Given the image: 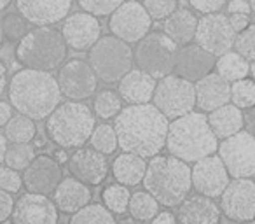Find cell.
Segmentation results:
<instances>
[{
    "label": "cell",
    "instance_id": "1",
    "mask_svg": "<svg viewBox=\"0 0 255 224\" xmlns=\"http://www.w3.org/2000/svg\"><path fill=\"white\" fill-rule=\"evenodd\" d=\"M170 119L154 103L128 105L117 114L114 126L124 153L154 158L166 147Z\"/></svg>",
    "mask_w": 255,
    "mask_h": 224
},
{
    "label": "cell",
    "instance_id": "2",
    "mask_svg": "<svg viewBox=\"0 0 255 224\" xmlns=\"http://www.w3.org/2000/svg\"><path fill=\"white\" fill-rule=\"evenodd\" d=\"M61 88L51 72L23 68L11 77L7 100L19 114L35 121L47 119L61 103Z\"/></svg>",
    "mask_w": 255,
    "mask_h": 224
},
{
    "label": "cell",
    "instance_id": "3",
    "mask_svg": "<svg viewBox=\"0 0 255 224\" xmlns=\"http://www.w3.org/2000/svg\"><path fill=\"white\" fill-rule=\"evenodd\" d=\"M143 188L149 191L163 207H180L191 195L192 168L187 161L173 156L150 158L147 174L143 179Z\"/></svg>",
    "mask_w": 255,
    "mask_h": 224
},
{
    "label": "cell",
    "instance_id": "4",
    "mask_svg": "<svg viewBox=\"0 0 255 224\" xmlns=\"http://www.w3.org/2000/svg\"><path fill=\"white\" fill-rule=\"evenodd\" d=\"M219 139L203 112H189L170 123L166 149L170 154L196 163L219 151Z\"/></svg>",
    "mask_w": 255,
    "mask_h": 224
},
{
    "label": "cell",
    "instance_id": "5",
    "mask_svg": "<svg viewBox=\"0 0 255 224\" xmlns=\"http://www.w3.org/2000/svg\"><path fill=\"white\" fill-rule=\"evenodd\" d=\"M96 128V114L84 102L68 100L47 118L46 133L60 149H79L91 140Z\"/></svg>",
    "mask_w": 255,
    "mask_h": 224
},
{
    "label": "cell",
    "instance_id": "6",
    "mask_svg": "<svg viewBox=\"0 0 255 224\" xmlns=\"http://www.w3.org/2000/svg\"><path fill=\"white\" fill-rule=\"evenodd\" d=\"M68 44L61 30L37 26L16 46V60L21 67L33 70H56L67 61Z\"/></svg>",
    "mask_w": 255,
    "mask_h": 224
},
{
    "label": "cell",
    "instance_id": "7",
    "mask_svg": "<svg viewBox=\"0 0 255 224\" xmlns=\"http://www.w3.org/2000/svg\"><path fill=\"white\" fill-rule=\"evenodd\" d=\"M88 61L100 81L112 84L119 82L128 72L133 70L135 49L119 37L103 35L88 51Z\"/></svg>",
    "mask_w": 255,
    "mask_h": 224
},
{
    "label": "cell",
    "instance_id": "8",
    "mask_svg": "<svg viewBox=\"0 0 255 224\" xmlns=\"http://www.w3.org/2000/svg\"><path fill=\"white\" fill-rule=\"evenodd\" d=\"M180 46L164 32H150L135 47V63L156 79L175 72Z\"/></svg>",
    "mask_w": 255,
    "mask_h": 224
},
{
    "label": "cell",
    "instance_id": "9",
    "mask_svg": "<svg viewBox=\"0 0 255 224\" xmlns=\"http://www.w3.org/2000/svg\"><path fill=\"white\" fill-rule=\"evenodd\" d=\"M152 103L168 119H178L196 107V84L178 74L159 79Z\"/></svg>",
    "mask_w": 255,
    "mask_h": 224
},
{
    "label": "cell",
    "instance_id": "10",
    "mask_svg": "<svg viewBox=\"0 0 255 224\" xmlns=\"http://www.w3.org/2000/svg\"><path fill=\"white\" fill-rule=\"evenodd\" d=\"M150 26H152V16L138 0H126L119 9L110 14L109 19L110 33L126 40L128 44L140 42L150 33Z\"/></svg>",
    "mask_w": 255,
    "mask_h": 224
},
{
    "label": "cell",
    "instance_id": "11",
    "mask_svg": "<svg viewBox=\"0 0 255 224\" xmlns=\"http://www.w3.org/2000/svg\"><path fill=\"white\" fill-rule=\"evenodd\" d=\"M219 156L226 163L233 179L255 177V135L243 132L222 140L219 146Z\"/></svg>",
    "mask_w": 255,
    "mask_h": 224
},
{
    "label": "cell",
    "instance_id": "12",
    "mask_svg": "<svg viewBox=\"0 0 255 224\" xmlns=\"http://www.w3.org/2000/svg\"><path fill=\"white\" fill-rule=\"evenodd\" d=\"M58 82H60L63 96H67L68 100L82 102L95 95L98 88V75L93 70L89 61L74 58V60L65 61L60 67Z\"/></svg>",
    "mask_w": 255,
    "mask_h": 224
},
{
    "label": "cell",
    "instance_id": "13",
    "mask_svg": "<svg viewBox=\"0 0 255 224\" xmlns=\"http://www.w3.org/2000/svg\"><path fill=\"white\" fill-rule=\"evenodd\" d=\"M236 35L238 33L231 25L229 16L213 12V14H205L203 18H199L196 44H199L219 58L234 49Z\"/></svg>",
    "mask_w": 255,
    "mask_h": 224
},
{
    "label": "cell",
    "instance_id": "14",
    "mask_svg": "<svg viewBox=\"0 0 255 224\" xmlns=\"http://www.w3.org/2000/svg\"><path fill=\"white\" fill-rule=\"evenodd\" d=\"M220 209L233 223L255 221V182L254 179H234L220 196Z\"/></svg>",
    "mask_w": 255,
    "mask_h": 224
},
{
    "label": "cell",
    "instance_id": "15",
    "mask_svg": "<svg viewBox=\"0 0 255 224\" xmlns=\"http://www.w3.org/2000/svg\"><path fill=\"white\" fill-rule=\"evenodd\" d=\"M231 184V174L222 158L212 154L196 161L192 167V186L199 195L217 198L222 196Z\"/></svg>",
    "mask_w": 255,
    "mask_h": 224
},
{
    "label": "cell",
    "instance_id": "16",
    "mask_svg": "<svg viewBox=\"0 0 255 224\" xmlns=\"http://www.w3.org/2000/svg\"><path fill=\"white\" fill-rule=\"evenodd\" d=\"M60 209L47 195L26 191L16 202L12 224H58Z\"/></svg>",
    "mask_w": 255,
    "mask_h": 224
},
{
    "label": "cell",
    "instance_id": "17",
    "mask_svg": "<svg viewBox=\"0 0 255 224\" xmlns=\"http://www.w3.org/2000/svg\"><path fill=\"white\" fill-rule=\"evenodd\" d=\"M68 170L79 181L89 186H100L105 182L109 175L110 165L107 154L100 153L95 147H79L70 154L68 160Z\"/></svg>",
    "mask_w": 255,
    "mask_h": 224
},
{
    "label": "cell",
    "instance_id": "18",
    "mask_svg": "<svg viewBox=\"0 0 255 224\" xmlns=\"http://www.w3.org/2000/svg\"><path fill=\"white\" fill-rule=\"evenodd\" d=\"M23 181H25V188L30 193H39V195L47 196L54 195L60 182L63 181L61 163L56 158L39 154L30 163V167L23 170Z\"/></svg>",
    "mask_w": 255,
    "mask_h": 224
},
{
    "label": "cell",
    "instance_id": "19",
    "mask_svg": "<svg viewBox=\"0 0 255 224\" xmlns=\"http://www.w3.org/2000/svg\"><path fill=\"white\" fill-rule=\"evenodd\" d=\"M61 33L68 47L74 51H89L102 39V25L98 16L89 12H74L61 25Z\"/></svg>",
    "mask_w": 255,
    "mask_h": 224
},
{
    "label": "cell",
    "instance_id": "20",
    "mask_svg": "<svg viewBox=\"0 0 255 224\" xmlns=\"http://www.w3.org/2000/svg\"><path fill=\"white\" fill-rule=\"evenodd\" d=\"M74 0H16L18 12L35 26H51L70 16Z\"/></svg>",
    "mask_w": 255,
    "mask_h": 224
},
{
    "label": "cell",
    "instance_id": "21",
    "mask_svg": "<svg viewBox=\"0 0 255 224\" xmlns=\"http://www.w3.org/2000/svg\"><path fill=\"white\" fill-rule=\"evenodd\" d=\"M217 67V56L201 47L199 44H187L182 46L178 51L177 67L175 74L182 75L192 82H198L199 79L212 74Z\"/></svg>",
    "mask_w": 255,
    "mask_h": 224
},
{
    "label": "cell",
    "instance_id": "22",
    "mask_svg": "<svg viewBox=\"0 0 255 224\" xmlns=\"http://www.w3.org/2000/svg\"><path fill=\"white\" fill-rule=\"evenodd\" d=\"M231 103V82L217 72L196 82V107L201 112H213L219 107Z\"/></svg>",
    "mask_w": 255,
    "mask_h": 224
},
{
    "label": "cell",
    "instance_id": "23",
    "mask_svg": "<svg viewBox=\"0 0 255 224\" xmlns=\"http://www.w3.org/2000/svg\"><path fill=\"white\" fill-rule=\"evenodd\" d=\"M178 224H220L222 209L215 198L205 195L189 196L177 210Z\"/></svg>",
    "mask_w": 255,
    "mask_h": 224
},
{
    "label": "cell",
    "instance_id": "24",
    "mask_svg": "<svg viewBox=\"0 0 255 224\" xmlns=\"http://www.w3.org/2000/svg\"><path fill=\"white\" fill-rule=\"evenodd\" d=\"M157 82L156 77L147 74L142 68H133L128 72L117 84V91L123 100L129 105H140V103H150L156 93Z\"/></svg>",
    "mask_w": 255,
    "mask_h": 224
},
{
    "label": "cell",
    "instance_id": "25",
    "mask_svg": "<svg viewBox=\"0 0 255 224\" xmlns=\"http://www.w3.org/2000/svg\"><path fill=\"white\" fill-rule=\"evenodd\" d=\"M91 189H89V184L79 181L74 175H68V177H63V181L60 182V186L54 191V203L60 209V212L67 214H75L81 209H84L86 205L91 203Z\"/></svg>",
    "mask_w": 255,
    "mask_h": 224
},
{
    "label": "cell",
    "instance_id": "26",
    "mask_svg": "<svg viewBox=\"0 0 255 224\" xmlns=\"http://www.w3.org/2000/svg\"><path fill=\"white\" fill-rule=\"evenodd\" d=\"M208 123L217 139L226 140L245 128V112L234 103H227L213 112H208Z\"/></svg>",
    "mask_w": 255,
    "mask_h": 224
},
{
    "label": "cell",
    "instance_id": "27",
    "mask_svg": "<svg viewBox=\"0 0 255 224\" xmlns=\"http://www.w3.org/2000/svg\"><path fill=\"white\" fill-rule=\"evenodd\" d=\"M198 23L199 19L196 18L194 12L182 7L177 9L173 14H170L164 19L163 32L182 47L187 46V44H192V40H196Z\"/></svg>",
    "mask_w": 255,
    "mask_h": 224
},
{
    "label": "cell",
    "instance_id": "28",
    "mask_svg": "<svg viewBox=\"0 0 255 224\" xmlns=\"http://www.w3.org/2000/svg\"><path fill=\"white\" fill-rule=\"evenodd\" d=\"M147 167L149 163H145V158L133 153H123L114 160L112 175L119 184L131 188V186H138L140 182H143Z\"/></svg>",
    "mask_w": 255,
    "mask_h": 224
},
{
    "label": "cell",
    "instance_id": "29",
    "mask_svg": "<svg viewBox=\"0 0 255 224\" xmlns=\"http://www.w3.org/2000/svg\"><path fill=\"white\" fill-rule=\"evenodd\" d=\"M217 74H220L227 82H236L241 79L248 77L252 70L250 61L245 56H241L238 51H229V53L222 54V56L217 58Z\"/></svg>",
    "mask_w": 255,
    "mask_h": 224
},
{
    "label": "cell",
    "instance_id": "30",
    "mask_svg": "<svg viewBox=\"0 0 255 224\" xmlns=\"http://www.w3.org/2000/svg\"><path fill=\"white\" fill-rule=\"evenodd\" d=\"M4 135L7 137L11 144H30L37 137L35 119L25 114H16L4 126Z\"/></svg>",
    "mask_w": 255,
    "mask_h": 224
},
{
    "label": "cell",
    "instance_id": "31",
    "mask_svg": "<svg viewBox=\"0 0 255 224\" xmlns=\"http://www.w3.org/2000/svg\"><path fill=\"white\" fill-rule=\"evenodd\" d=\"M159 205L161 203L149 191H138L131 195L128 212H129L131 217H135V219L147 223V221H152L159 214Z\"/></svg>",
    "mask_w": 255,
    "mask_h": 224
},
{
    "label": "cell",
    "instance_id": "32",
    "mask_svg": "<svg viewBox=\"0 0 255 224\" xmlns=\"http://www.w3.org/2000/svg\"><path fill=\"white\" fill-rule=\"evenodd\" d=\"M93 110L98 118L105 119V121L117 118V114L123 110V96L119 95V91H114V89H102L93 98Z\"/></svg>",
    "mask_w": 255,
    "mask_h": 224
},
{
    "label": "cell",
    "instance_id": "33",
    "mask_svg": "<svg viewBox=\"0 0 255 224\" xmlns=\"http://www.w3.org/2000/svg\"><path fill=\"white\" fill-rule=\"evenodd\" d=\"M68 224H117L114 212L105 205L100 203H89L79 212L72 214Z\"/></svg>",
    "mask_w": 255,
    "mask_h": 224
},
{
    "label": "cell",
    "instance_id": "34",
    "mask_svg": "<svg viewBox=\"0 0 255 224\" xmlns=\"http://www.w3.org/2000/svg\"><path fill=\"white\" fill-rule=\"evenodd\" d=\"M35 147L30 144H11L5 153V156L2 158V165L14 168V170H26L30 167L33 160H35Z\"/></svg>",
    "mask_w": 255,
    "mask_h": 224
},
{
    "label": "cell",
    "instance_id": "35",
    "mask_svg": "<svg viewBox=\"0 0 255 224\" xmlns=\"http://www.w3.org/2000/svg\"><path fill=\"white\" fill-rule=\"evenodd\" d=\"M103 205L114 214H124L129 207V200H131V193L124 184H110L103 189L102 193Z\"/></svg>",
    "mask_w": 255,
    "mask_h": 224
},
{
    "label": "cell",
    "instance_id": "36",
    "mask_svg": "<svg viewBox=\"0 0 255 224\" xmlns=\"http://www.w3.org/2000/svg\"><path fill=\"white\" fill-rule=\"evenodd\" d=\"M91 146L98 149L103 154H112L119 147V137H117L116 126L109 125V123H102L95 128L91 135Z\"/></svg>",
    "mask_w": 255,
    "mask_h": 224
},
{
    "label": "cell",
    "instance_id": "37",
    "mask_svg": "<svg viewBox=\"0 0 255 224\" xmlns=\"http://www.w3.org/2000/svg\"><path fill=\"white\" fill-rule=\"evenodd\" d=\"M231 103L247 110L255 105V81L254 77H245L231 84Z\"/></svg>",
    "mask_w": 255,
    "mask_h": 224
},
{
    "label": "cell",
    "instance_id": "38",
    "mask_svg": "<svg viewBox=\"0 0 255 224\" xmlns=\"http://www.w3.org/2000/svg\"><path fill=\"white\" fill-rule=\"evenodd\" d=\"M28 32V19L19 12H7L2 19V35L9 42H19Z\"/></svg>",
    "mask_w": 255,
    "mask_h": 224
},
{
    "label": "cell",
    "instance_id": "39",
    "mask_svg": "<svg viewBox=\"0 0 255 224\" xmlns=\"http://www.w3.org/2000/svg\"><path fill=\"white\" fill-rule=\"evenodd\" d=\"M126 0H77L79 7L82 11L95 14L98 18L103 16H110L116 9H119Z\"/></svg>",
    "mask_w": 255,
    "mask_h": 224
},
{
    "label": "cell",
    "instance_id": "40",
    "mask_svg": "<svg viewBox=\"0 0 255 224\" xmlns=\"http://www.w3.org/2000/svg\"><path fill=\"white\" fill-rule=\"evenodd\" d=\"M234 51H238L248 61H255V25H250L247 30L238 33Z\"/></svg>",
    "mask_w": 255,
    "mask_h": 224
},
{
    "label": "cell",
    "instance_id": "41",
    "mask_svg": "<svg viewBox=\"0 0 255 224\" xmlns=\"http://www.w3.org/2000/svg\"><path fill=\"white\" fill-rule=\"evenodd\" d=\"M142 4L156 21H164L170 14L177 11V0H142Z\"/></svg>",
    "mask_w": 255,
    "mask_h": 224
},
{
    "label": "cell",
    "instance_id": "42",
    "mask_svg": "<svg viewBox=\"0 0 255 224\" xmlns=\"http://www.w3.org/2000/svg\"><path fill=\"white\" fill-rule=\"evenodd\" d=\"M0 186L4 191L14 195L25 186V181H23V175L18 174V170L7 167V165H2V168H0Z\"/></svg>",
    "mask_w": 255,
    "mask_h": 224
},
{
    "label": "cell",
    "instance_id": "43",
    "mask_svg": "<svg viewBox=\"0 0 255 224\" xmlns=\"http://www.w3.org/2000/svg\"><path fill=\"white\" fill-rule=\"evenodd\" d=\"M191 5L196 9L198 12L203 14H213V12H219L220 9L226 4H229L227 0H189Z\"/></svg>",
    "mask_w": 255,
    "mask_h": 224
},
{
    "label": "cell",
    "instance_id": "44",
    "mask_svg": "<svg viewBox=\"0 0 255 224\" xmlns=\"http://www.w3.org/2000/svg\"><path fill=\"white\" fill-rule=\"evenodd\" d=\"M0 203H2V209H0V223L5 224L9 219H12V214H14V198L11 196V193L7 191H0Z\"/></svg>",
    "mask_w": 255,
    "mask_h": 224
},
{
    "label": "cell",
    "instance_id": "45",
    "mask_svg": "<svg viewBox=\"0 0 255 224\" xmlns=\"http://www.w3.org/2000/svg\"><path fill=\"white\" fill-rule=\"evenodd\" d=\"M227 11L229 14H250V0H229Z\"/></svg>",
    "mask_w": 255,
    "mask_h": 224
},
{
    "label": "cell",
    "instance_id": "46",
    "mask_svg": "<svg viewBox=\"0 0 255 224\" xmlns=\"http://www.w3.org/2000/svg\"><path fill=\"white\" fill-rule=\"evenodd\" d=\"M14 107H12V103L9 102V100H2L0 102V125L2 126H5L9 121H11L12 118H14Z\"/></svg>",
    "mask_w": 255,
    "mask_h": 224
},
{
    "label": "cell",
    "instance_id": "47",
    "mask_svg": "<svg viewBox=\"0 0 255 224\" xmlns=\"http://www.w3.org/2000/svg\"><path fill=\"white\" fill-rule=\"evenodd\" d=\"M229 21H231V25H233V28L236 30V33H240L250 26V16L248 14H231Z\"/></svg>",
    "mask_w": 255,
    "mask_h": 224
},
{
    "label": "cell",
    "instance_id": "48",
    "mask_svg": "<svg viewBox=\"0 0 255 224\" xmlns=\"http://www.w3.org/2000/svg\"><path fill=\"white\" fill-rule=\"evenodd\" d=\"M150 223L152 224H178V219H177V216L171 212H159Z\"/></svg>",
    "mask_w": 255,
    "mask_h": 224
},
{
    "label": "cell",
    "instance_id": "49",
    "mask_svg": "<svg viewBox=\"0 0 255 224\" xmlns=\"http://www.w3.org/2000/svg\"><path fill=\"white\" fill-rule=\"evenodd\" d=\"M245 128L252 135H255V105L245 110Z\"/></svg>",
    "mask_w": 255,
    "mask_h": 224
},
{
    "label": "cell",
    "instance_id": "50",
    "mask_svg": "<svg viewBox=\"0 0 255 224\" xmlns=\"http://www.w3.org/2000/svg\"><path fill=\"white\" fill-rule=\"evenodd\" d=\"M0 74H2V84H0V93L4 95V93H7L9 82H11V81H7V70H5V67L0 68Z\"/></svg>",
    "mask_w": 255,
    "mask_h": 224
},
{
    "label": "cell",
    "instance_id": "51",
    "mask_svg": "<svg viewBox=\"0 0 255 224\" xmlns=\"http://www.w3.org/2000/svg\"><path fill=\"white\" fill-rule=\"evenodd\" d=\"M117 224H145V223L140 219H135V217H124V219L117 221Z\"/></svg>",
    "mask_w": 255,
    "mask_h": 224
},
{
    "label": "cell",
    "instance_id": "52",
    "mask_svg": "<svg viewBox=\"0 0 255 224\" xmlns=\"http://www.w3.org/2000/svg\"><path fill=\"white\" fill-rule=\"evenodd\" d=\"M56 160L60 161V163H65V161H67V163H68V160H70V156H67V153H65V149H61V151H58V153H56Z\"/></svg>",
    "mask_w": 255,
    "mask_h": 224
},
{
    "label": "cell",
    "instance_id": "53",
    "mask_svg": "<svg viewBox=\"0 0 255 224\" xmlns=\"http://www.w3.org/2000/svg\"><path fill=\"white\" fill-rule=\"evenodd\" d=\"M11 2H12V0H0V7H2V9H7L9 5H11Z\"/></svg>",
    "mask_w": 255,
    "mask_h": 224
},
{
    "label": "cell",
    "instance_id": "54",
    "mask_svg": "<svg viewBox=\"0 0 255 224\" xmlns=\"http://www.w3.org/2000/svg\"><path fill=\"white\" fill-rule=\"evenodd\" d=\"M250 74H252V77H254V81H255V61H252V70H250Z\"/></svg>",
    "mask_w": 255,
    "mask_h": 224
},
{
    "label": "cell",
    "instance_id": "55",
    "mask_svg": "<svg viewBox=\"0 0 255 224\" xmlns=\"http://www.w3.org/2000/svg\"><path fill=\"white\" fill-rule=\"evenodd\" d=\"M250 7H252V12L255 14V0H250Z\"/></svg>",
    "mask_w": 255,
    "mask_h": 224
}]
</instances>
